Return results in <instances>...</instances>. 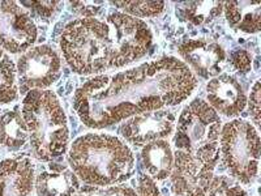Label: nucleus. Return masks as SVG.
I'll list each match as a JSON object with an SVG mask.
<instances>
[{
	"instance_id": "obj_1",
	"label": "nucleus",
	"mask_w": 261,
	"mask_h": 196,
	"mask_svg": "<svg viewBox=\"0 0 261 196\" xmlns=\"http://www.w3.org/2000/svg\"><path fill=\"white\" fill-rule=\"evenodd\" d=\"M196 86L197 79L186 63L165 57L89 79L74 92L73 109L84 125L101 130L137 114L181 104Z\"/></svg>"
},
{
	"instance_id": "obj_2",
	"label": "nucleus",
	"mask_w": 261,
	"mask_h": 196,
	"mask_svg": "<svg viewBox=\"0 0 261 196\" xmlns=\"http://www.w3.org/2000/svg\"><path fill=\"white\" fill-rule=\"evenodd\" d=\"M68 163L80 181L98 187L123 183L135 170L129 146L106 134H88L74 140L68 151Z\"/></svg>"
},
{
	"instance_id": "obj_3",
	"label": "nucleus",
	"mask_w": 261,
	"mask_h": 196,
	"mask_svg": "<svg viewBox=\"0 0 261 196\" xmlns=\"http://www.w3.org/2000/svg\"><path fill=\"white\" fill-rule=\"evenodd\" d=\"M21 114L29 131L34 157L48 162L64 155L69 144V130L64 109L51 90H30L22 101Z\"/></svg>"
},
{
	"instance_id": "obj_4",
	"label": "nucleus",
	"mask_w": 261,
	"mask_h": 196,
	"mask_svg": "<svg viewBox=\"0 0 261 196\" xmlns=\"http://www.w3.org/2000/svg\"><path fill=\"white\" fill-rule=\"evenodd\" d=\"M60 48L65 62L79 75H94L110 68L111 36L106 21L79 18L64 28Z\"/></svg>"
},
{
	"instance_id": "obj_5",
	"label": "nucleus",
	"mask_w": 261,
	"mask_h": 196,
	"mask_svg": "<svg viewBox=\"0 0 261 196\" xmlns=\"http://www.w3.org/2000/svg\"><path fill=\"white\" fill-rule=\"evenodd\" d=\"M221 131L220 114L208 102L196 98L179 115L174 144L176 151L186 152L205 165L216 166L220 160Z\"/></svg>"
},
{
	"instance_id": "obj_6",
	"label": "nucleus",
	"mask_w": 261,
	"mask_h": 196,
	"mask_svg": "<svg viewBox=\"0 0 261 196\" xmlns=\"http://www.w3.org/2000/svg\"><path fill=\"white\" fill-rule=\"evenodd\" d=\"M220 153L228 172L243 184H251L257 177L261 144L252 123L234 119L221 131Z\"/></svg>"
},
{
	"instance_id": "obj_7",
	"label": "nucleus",
	"mask_w": 261,
	"mask_h": 196,
	"mask_svg": "<svg viewBox=\"0 0 261 196\" xmlns=\"http://www.w3.org/2000/svg\"><path fill=\"white\" fill-rule=\"evenodd\" d=\"M106 22L111 36L110 68L130 64L148 53L153 34L146 22L122 12L107 16Z\"/></svg>"
},
{
	"instance_id": "obj_8",
	"label": "nucleus",
	"mask_w": 261,
	"mask_h": 196,
	"mask_svg": "<svg viewBox=\"0 0 261 196\" xmlns=\"http://www.w3.org/2000/svg\"><path fill=\"white\" fill-rule=\"evenodd\" d=\"M62 60L55 48L48 45H39L21 54L16 63L20 89L45 90L59 79Z\"/></svg>"
},
{
	"instance_id": "obj_9",
	"label": "nucleus",
	"mask_w": 261,
	"mask_h": 196,
	"mask_svg": "<svg viewBox=\"0 0 261 196\" xmlns=\"http://www.w3.org/2000/svg\"><path fill=\"white\" fill-rule=\"evenodd\" d=\"M38 30L30 13L17 2H0V47L25 53L37 41Z\"/></svg>"
},
{
	"instance_id": "obj_10",
	"label": "nucleus",
	"mask_w": 261,
	"mask_h": 196,
	"mask_svg": "<svg viewBox=\"0 0 261 196\" xmlns=\"http://www.w3.org/2000/svg\"><path fill=\"white\" fill-rule=\"evenodd\" d=\"M214 169L213 165H205L186 152L176 151L170 174L174 195L206 196L213 182Z\"/></svg>"
},
{
	"instance_id": "obj_11",
	"label": "nucleus",
	"mask_w": 261,
	"mask_h": 196,
	"mask_svg": "<svg viewBox=\"0 0 261 196\" xmlns=\"http://www.w3.org/2000/svg\"><path fill=\"white\" fill-rule=\"evenodd\" d=\"M174 128L175 115L172 111L160 109L137 114L127 119L120 127V135L129 144L141 146L171 136Z\"/></svg>"
},
{
	"instance_id": "obj_12",
	"label": "nucleus",
	"mask_w": 261,
	"mask_h": 196,
	"mask_svg": "<svg viewBox=\"0 0 261 196\" xmlns=\"http://www.w3.org/2000/svg\"><path fill=\"white\" fill-rule=\"evenodd\" d=\"M178 51L184 62L204 79L217 78L222 71L226 60V53L222 46L211 39H190L183 42Z\"/></svg>"
},
{
	"instance_id": "obj_13",
	"label": "nucleus",
	"mask_w": 261,
	"mask_h": 196,
	"mask_svg": "<svg viewBox=\"0 0 261 196\" xmlns=\"http://www.w3.org/2000/svg\"><path fill=\"white\" fill-rule=\"evenodd\" d=\"M208 102L216 113L234 118L244 110L247 97L239 81L230 75H220L206 85Z\"/></svg>"
},
{
	"instance_id": "obj_14",
	"label": "nucleus",
	"mask_w": 261,
	"mask_h": 196,
	"mask_svg": "<svg viewBox=\"0 0 261 196\" xmlns=\"http://www.w3.org/2000/svg\"><path fill=\"white\" fill-rule=\"evenodd\" d=\"M34 179L36 166L28 156L0 162V196H32Z\"/></svg>"
},
{
	"instance_id": "obj_15",
	"label": "nucleus",
	"mask_w": 261,
	"mask_h": 196,
	"mask_svg": "<svg viewBox=\"0 0 261 196\" xmlns=\"http://www.w3.org/2000/svg\"><path fill=\"white\" fill-rule=\"evenodd\" d=\"M37 196H73L80 190V179L68 166L50 163L34 179Z\"/></svg>"
},
{
	"instance_id": "obj_16",
	"label": "nucleus",
	"mask_w": 261,
	"mask_h": 196,
	"mask_svg": "<svg viewBox=\"0 0 261 196\" xmlns=\"http://www.w3.org/2000/svg\"><path fill=\"white\" fill-rule=\"evenodd\" d=\"M144 169L153 181H165L171 174L174 155L167 140H157L146 144L141 151Z\"/></svg>"
},
{
	"instance_id": "obj_17",
	"label": "nucleus",
	"mask_w": 261,
	"mask_h": 196,
	"mask_svg": "<svg viewBox=\"0 0 261 196\" xmlns=\"http://www.w3.org/2000/svg\"><path fill=\"white\" fill-rule=\"evenodd\" d=\"M228 25L239 32L258 33L261 29L260 2H226L223 3Z\"/></svg>"
},
{
	"instance_id": "obj_18",
	"label": "nucleus",
	"mask_w": 261,
	"mask_h": 196,
	"mask_svg": "<svg viewBox=\"0 0 261 196\" xmlns=\"http://www.w3.org/2000/svg\"><path fill=\"white\" fill-rule=\"evenodd\" d=\"M29 141V131L20 107L7 109L0 114V144L8 151H18Z\"/></svg>"
},
{
	"instance_id": "obj_19",
	"label": "nucleus",
	"mask_w": 261,
	"mask_h": 196,
	"mask_svg": "<svg viewBox=\"0 0 261 196\" xmlns=\"http://www.w3.org/2000/svg\"><path fill=\"white\" fill-rule=\"evenodd\" d=\"M176 13L179 17L193 25H201L221 16L223 3L221 2H190L178 4Z\"/></svg>"
},
{
	"instance_id": "obj_20",
	"label": "nucleus",
	"mask_w": 261,
	"mask_h": 196,
	"mask_svg": "<svg viewBox=\"0 0 261 196\" xmlns=\"http://www.w3.org/2000/svg\"><path fill=\"white\" fill-rule=\"evenodd\" d=\"M18 97L16 64L8 55L0 58V106L12 104Z\"/></svg>"
},
{
	"instance_id": "obj_21",
	"label": "nucleus",
	"mask_w": 261,
	"mask_h": 196,
	"mask_svg": "<svg viewBox=\"0 0 261 196\" xmlns=\"http://www.w3.org/2000/svg\"><path fill=\"white\" fill-rule=\"evenodd\" d=\"M114 6L132 17H154L165 11L163 2H114Z\"/></svg>"
},
{
	"instance_id": "obj_22",
	"label": "nucleus",
	"mask_w": 261,
	"mask_h": 196,
	"mask_svg": "<svg viewBox=\"0 0 261 196\" xmlns=\"http://www.w3.org/2000/svg\"><path fill=\"white\" fill-rule=\"evenodd\" d=\"M73 196H137V192L134 188L125 186H107V187L88 186L80 188Z\"/></svg>"
},
{
	"instance_id": "obj_23",
	"label": "nucleus",
	"mask_w": 261,
	"mask_h": 196,
	"mask_svg": "<svg viewBox=\"0 0 261 196\" xmlns=\"http://www.w3.org/2000/svg\"><path fill=\"white\" fill-rule=\"evenodd\" d=\"M206 196H247V192L227 177H218L212 182Z\"/></svg>"
},
{
	"instance_id": "obj_24",
	"label": "nucleus",
	"mask_w": 261,
	"mask_h": 196,
	"mask_svg": "<svg viewBox=\"0 0 261 196\" xmlns=\"http://www.w3.org/2000/svg\"><path fill=\"white\" fill-rule=\"evenodd\" d=\"M20 4L22 7H28L29 11H32L42 20L54 18L60 12L63 7L62 2H57V0H54V2H21Z\"/></svg>"
},
{
	"instance_id": "obj_25",
	"label": "nucleus",
	"mask_w": 261,
	"mask_h": 196,
	"mask_svg": "<svg viewBox=\"0 0 261 196\" xmlns=\"http://www.w3.org/2000/svg\"><path fill=\"white\" fill-rule=\"evenodd\" d=\"M248 110L249 115L252 118L253 123L256 127H260L261 125V86L260 81H256L253 84L252 89H251V94H249L248 100Z\"/></svg>"
},
{
	"instance_id": "obj_26",
	"label": "nucleus",
	"mask_w": 261,
	"mask_h": 196,
	"mask_svg": "<svg viewBox=\"0 0 261 196\" xmlns=\"http://www.w3.org/2000/svg\"><path fill=\"white\" fill-rule=\"evenodd\" d=\"M69 4L74 12H77L83 18H97L103 7L102 2H73Z\"/></svg>"
},
{
	"instance_id": "obj_27",
	"label": "nucleus",
	"mask_w": 261,
	"mask_h": 196,
	"mask_svg": "<svg viewBox=\"0 0 261 196\" xmlns=\"http://www.w3.org/2000/svg\"><path fill=\"white\" fill-rule=\"evenodd\" d=\"M137 196H161V193L155 186L154 181L150 177L140 176Z\"/></svg>"
},
{
	"instance_id": "obj_28",
	"label": "nucleus",
	"mask_w": 261,
	"mask_h": 196,
	"mask_svg": "<svg viewBox=\"0 0 261 196\" xmlns=\"http://www.w3.org/2000/svg\"><path fill=\"white\" fill-rule=\"evenodd\" d=\"M231 63L235 68L242 72H248L252 64V58L246 50H238L232 53Z\"/></svg>"
},
{
	"instance_id": "obj_29",
	"label": "nucleus",
	"mask_w": 261,
	"mask_h": 196,
	"mask_svg": "<svg viewBox=\"0 0 261 196\" xmlns=\"http://www.w3.org/2000/svg\"><path fill=\"white\" fill-rule=\"evenodd\" d=\"M4 55H6V54H4V51H3V48L0 47V58H3Z\"/></svg>"
}]
</instances>
